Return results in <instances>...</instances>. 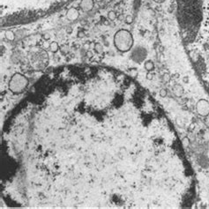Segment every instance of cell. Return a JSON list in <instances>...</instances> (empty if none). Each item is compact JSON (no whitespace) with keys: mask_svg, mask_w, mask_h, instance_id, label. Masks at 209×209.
<instances>
[{"mask_svg":"<svg viewBox=\"0 0 209 209\" xmlns=\"http://www.w3.org/2000/svg\"><path fill=\"white\" fill-rule=\"evenodd\" d=\"M95 51H96L97 53H99V54H101V53L103 52V48H102L101 44H100V43L95 44Z\"/></svg>","mask_w":209,"mask_h":209,"instance_id":"7c38bea8","label":"cell"},{"mask_svg":"<svg viewBox=\"0 0 209 209\" xmlns=\"http://www.w3.org/2000/svg\"><path fill=\"white\" fill-rule=\"evenodd\" d=\"M132 21H133V18H132V15H127V16L125 17V22H126L127 24H132Z\"/></svg>","mask_w":209,"mask_h":209,"instance_id":"9a60e30c","label":"cell"},{"mask_svg":"<svg viewBox=\"0 0 209 209\" xmlns=\"http://www.w3.org/2000/svg\"><path fill=\"white\" fill-rule=\"evenodd\" d=\"M79 11H78L76 8H74V7L70 8V9L67 11V12H66V18H67V20L70 21H76L78 18H79Z\"/></svg>","mask_w":209,"mask_h":209,"instance_id":"8992f818","label":"cell"},{"mask_svg":"<svg viewBox=\"0 0 209 209\" xmlns=\"http://www.w3.org/2000/svg\"><path fill=\"white\" fill-rule=\"evenodd\" d=\"M79 7L83 11H90L94 8V0H81Z\"/></svg>","mask_w":209,"mask_h":209,"instance_id":"5b68a950","label":"cell"},{"mask_svg":"<svg viewBox=\"0 0 209 209\" xmlns=\"http://www.w3.org/2000/svg\"><path fill=\"white\" fill-rule=\"evenodd\" d=\"M146 79H149V80L153 79V73H152L151 72H148V73L146 74Z\"/></svg>","mask_w":209,"mask_h":209,"instance_id":"e0dca14e","label":"cell"},{"mask_svg":"<svg viewBox=\"0 0 209 209\" xmlns=\"http://www.w3.org/2000/svg\"><path fill=\"white\" fill-rule=\"evenodd\" d=\"M28 79L21 73H14L9 80L8 88L12 94L20 95L22 94L28 87Z\"/></svg>","mask_w":209,"mask_h":209,"instance_id":"7a4b0ae2","label":"cell"},{"mask_svg":"<svg viewBox=\"0 0 209 209\" xmlns=\"http://www.w3.org/2000/svg\"><path fill=\"white\" fill-rule=\"evenodd\" d=\"M167 95H168V93H167V90H166V89H164V88L161 89V91H160V96H161V97L164 98V97L167 96Z\"/></svg>","mask_w":209,"mask_h":209,"instance_id":"5bb4252c","label":"cell"},{"mask_svg":"<svg viewBox=\"0 0 209 209\" xmlns=\"http://www.w3.org/2000/svg\"><path fill=\"white\" fill-rule=\"evenodd\" d=\"M144 66H145V69L148 72H152L154 69V64L152 60H146L144 63Z\"/></svg>","mask_w":209,"mask_h":209,"instance_id":"ba28073f","label":"cell"},{"mask_svg":"<svg viewBox=\"0 0 209 209\" xmlns=\"http://www.w3.org/2000/svg\"><path fill=\"white\" fill-rule=\"evenodd\" d=\"M172 90H173V93H174V95H176V97H181L183 95L184 92H185L183 86H181L180 84H176L173 87Z\"/></svg>","mask_w":209,"mask_h":209,"instance_id":"52a82bcc","label":"cell"},{"mask_svg":"<svg viewBox=\"0 0 209 209\" xmlns=\"http://www.w3.org/2000/svg\"><path fill=\"white\" fill-rule=\"evenodd\" d=\"M5 38L8 40V41H13L14 39H15V34L13 33L11 30H7L5 33Z\"/></svg>","mask_w":209,"mask_h":209,"instance_id":"9c48e42d","label":"cell"},{"mask_svg":"<svg viewBox=\"0 0 209 209\" xmlns=\"http://www.w3.org/2000/svg\"><path fill=\"white\" fill-rule=\"evenodd\" d=\"M182 144H183V146L185 147H187L188 146H189V144H190V140L188 138H184L182 140Z\"/></svg>","mask_w":209,"mask_h":209,"instance_id":"4fadbf2b","label":"cell"},{"mask_svg":"<svg viewBox=\"0 0 209 209\" xmlns=\"http://www.w3.org/2000/svg\"><path fill=\"white\" fill-rule=\"evenodd\" d=\"M67 33H72V29H71V28H70L69 30L67 29Z\"/></svg>","mask_w":209,"mask_h":209,"instance_id":"ffe728a7","label":"cell"},{"mask_svg":"<svg viewBox=\"0 0 209 209\" xmlns=\"http://www.w3.org/2000/svg\"><path fill=\"white\" fill-rule=\"evenodd\" d=\"M108 18H109V20L111 21H115V20L117 19V14H116V12L113 11H109V13H108Z\"/></svg>","mask_w":209,"mask_h":209,"instance_id":"8fae6325","label":"cell"},{"mask_svg":"<svg viewBox=\"0 0 209 209\" xmlns=\"http://www.w3.org/2000/svg\"><path fill=\"white\" fill-rule=\"evenodd\" d=\"M115 47L121 52H127L133 46V37L132 34L126 29H120L114 35Z\"/></svg>","mask_w":209,"mask_h":209,"instance_id":"6da1fadb","label":"cell"},{"mask_svg":"<svg viewBox=\"0 0 209 209\" xmlns=\"http://www.w3.org/2000/svg\"><path fill=\"white\" fill-rule=\"evenodd\" d=\"M196 111L199 116L207 117L209 115V101L206 99H200L196 103Z\"/></svg>","mask_w":209,"mask_h":209,"instance_id":"277c9868","label":"cell"},{"mask_svg":"<svg viewBox=\"0 0 209 209\" xmlns=\"http://www.w3.org/2000/svg\"><path fill=\"white\" fill-rule=\"evenodd\" d=\"M155 3H158V4H162V3H163L165 0H154Z\"/></svg>","mask_w":209,"mask_h":209,"instance_id":"ac0fdd59","label":"cell"},{"mask_svg":"<svg viewBox=\"0 0 209 209\" xmlns=\"http://www.w3.org/2000/svg\"><path fill=\"white\" fill-rule=\"evenodd\" d=\"M146 56H147L146 50L142 46H137L132 50L131 58L132 59V61H134L135 63L140 64V63H142L146 60Z\"/></svg>","mask_w":209,"mask_h":209,"instance_id":"3957f363","label":"cell"},{"mask_svg":"<svg viewBox=\"0 0 209 209\" xmlns=\"http://www.w3.org/2000/svg\"><path fill=\"white\" fill-rule=\"evenodd\" d=\"M183 80H184V82H185V83H187L188 81H189V79H188L187 77L184 78V79H183Z\"/></svg>","mask_w":209,"mask_h":209,"instance_id":"d6986e66","label":"cell"},{"mask_svg":"<svg viewBox=\"0 0 209 209\" xmlns=\"http://www.w3.org/2000/svg\"><path fill=\"white\" fill-rule=\"evenodd\" d=\"M163 80H164L165 82H169V81L170 80V76H169V74H165V75L163 76Z\"/></svg>","mask_w":209,"mask_h":209,"instance_id":"2e32d148","label":"cell"},{"mask_svg":"<svg viewBox=\"0 0 209 209\" xmlns=\"http://www.w3.org/2000/svg\"><path fill=\"white\" fill-rule=\"evenodd\" d=\"M50 50L53 53H56L59 50V45H58V43L56 42H52V43H50Z\"/></svg>","mask_w":209,"mask_h":209,"instance_id":"30bf717a","label":"cell"}]
</instances>
